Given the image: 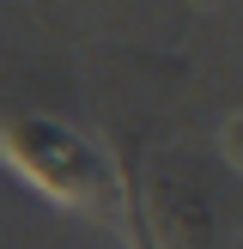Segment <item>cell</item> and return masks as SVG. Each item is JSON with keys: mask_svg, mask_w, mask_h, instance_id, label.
Wrapping results in <instances>:
<instances>
[{"mask_svg": "<svg viewBox=\"0 0 243 249\" xmlns=\"http://www.w3.org/2000/svg\"><path fill=\"white\" fill-rule=\"evenodd\" d=\"M0 164L67 213L122 219L128 207V170L109 164V152L91 134L55 116H0Z\"/></svg>", "mask_w": 243, "mask_h": 249, "instance_id": "1", "label": "cell"}, {"mask_svg": "<svg viewBox=\"0 0 243 249\" xmlns=\"http://www.w3.org/2000/svg\"><path fill=\"white\" fill-rule=\"evenodd\" d=\"M122 231H128V249H164L152 213H146V195L134 189V182H128V207H122Z\"/></svg>", "mask_w": 243, "mask_h": 249, "instance_id": "2", "label": "cell"}, {"mask_svg": "<svg viewBox=\"0 0 243 249\" xmlns=\"http://www.w3.org/2000/svg\"><path fill=\"white\" fill-rule=\"evenodd\" d=\"M219 152H225V164L243 177V109H231L225 128H219Z\"/></svg>", "mask_w": 243, "mask_h": 249, "instance_id": "3", "label": "cell"}]
</instances>
